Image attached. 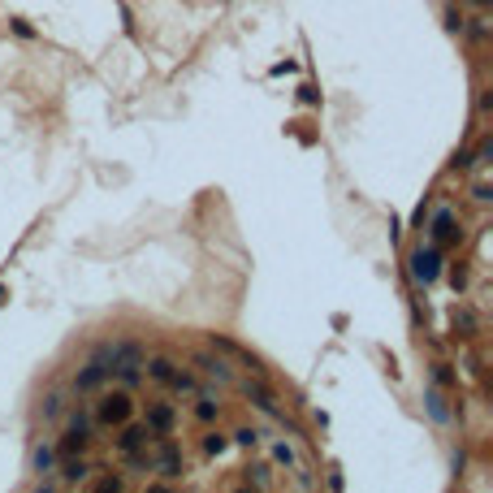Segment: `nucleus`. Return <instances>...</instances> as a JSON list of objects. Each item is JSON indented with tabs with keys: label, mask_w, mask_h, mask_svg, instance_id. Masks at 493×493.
Instances as JSON below:
<instances>
[{
	"label": "nucleus",
	"mask_w": 493,
	"mask_h": 493,
	"mask_svg": "<svg viewBox=\"0 0 493 493\" xmlns=\"http://www.w3.org/2000/svg\"><path fill=\"white\" fill-rule=\"evenodd\" d=\"M135 389H100V398L91 403V420H95V428H117V424H126V420H135Z\"/></svg>",
	"instance_id": "nucleus-1"
},
{
	"label": "nucleus",
	"mask_w": 493,
	"mask_h": 493,
	"mask_svg": "<svg viewBox=\"0 0 493 493\" xmlns=\"http://www.w3.org/2000/svg\"><path fill=\"white\" fill-rule=\"evenodd\" d=\"M424 229H428V238L446 251V247H459L463 243V225H459V212L450 203H441V208H428V217H424Z\"/></svg>",
	"instance_id": "nucleus-2"
},
{
	"label": "nucleus",
	"mask_w": 493,
	"mask_h": 493,
	"mask_svg": "<svg viewBox=\"0 0 493 493\" xmlns=\"http://www.w3.org/2000/svg\"><path fill=\"white\" fill-rule=\"evenodd\" d=\"M407 273H411V281L415 285H437V277H441V247L437 243H420V247H411V255H407Z\"/></svg>",
	"instance_id": "nucleus-3"
},
{
	"label": "nucleus",
	"mask_w": 493,
	"mask_h": 493,
	"mask_svg": "<svg viewBox=\"0 0 493 493\" xmlns=\"http://www.w3.org/2000/svg\"><path fill=\"white\" fill-rule=\"evenodd\" d=\"M151 454H156V476H165V480H182V472H187V459H182V446L169 437H156L151 441Z\"/></svg>",
	"instance_id": "nucleus-4"
},
{
	"label": "nucleus",
	"mask_w": 493,
	"mask_h": 493,
	"mask_svg": "<svg viewBox=\"0 0 493 493\" xmlns=\"http://www.w3.org/2000/svg\"><path fill=\"white\" fill-rule=\"evenodd\" d=\"M238 394L255 407V411H264V415H273V420H277V415H281V398L273 394V389L264 385V381H259V372H251V377H243L238 381Z\"/></svg>",
	"instance_id": "nucleus-5"
},
{
	"label": "nucleus",
	"mask_w": 493,
	"mask_h": 493,
	"mask_svg": "<svg viewBox=\"0 0 493 493\" xmlns=\"http://www.w3.org/2000/svg\"><path fill=\"white\" fill-rule=\"evenodd\" d=\"M113 381V372H109V363H100V359H87L83 368L74 372V394H100L104 385Z\"/></svg>",
	"instance_id": "nucleus-6"
},
{
	"label": "nucleus",
	"mask_w": 493,
	"mask_h": 493,
	"mask_svg": "<svg viewBox=\"0 0 493 493\" xmlns=\"http://www.w3.org/2000/svg\"><path fill=\"white\" fill-rule=\"evenodd\" d=\"M143 424L151 428V437H169L177 428V407L165 403V398H151L147 403V415H143Z\"/></svg>",
	"instance_id": "nucleus-7"
},
{
	"label": "nucleus",
	"mask_w": 493,
	"mask_h": 493,
	"mask_svg": "<svg viewBox=\"0 0 493 493\" xmlns=\"http://www.w3.org/2000/svg\"><path fill=\"white\" fill-rule=\"evenodd\" d=\"M151 428L147 424H135V420H126V424H117V437H113V450L117 454H135V450H143V446H151Z\"/></svg>",
	"instance_id": "nucleus-8"
},
{
	"label": "nucleus",
	"mask_w": 493,
	"mask_h": 493,
	"mask_svg": "<svg viewBox=\"0 0 493 493\" xmlns=\"http://www.w3.org/2000/svg\"><path fill=\"white\" fill-rule=\"evenodd\" d=\"M191 363H195L203 377H212V381H221V385H229V381H234L229 359H225V355H217L212 346H208V351H195V359H191Z\"/></svg>",
	"instance_id": "nucleus-9"
},
{
	"label": "nucleus",
	"mask_w": 493,
	"mask_h": 493,
	"mask_svg": "<svg viewBox=\"0 0 493 493\" xmlns=\"http://www.w3.org/2000/svg\"><path fill=\"white\" fill-rule=\"evenodd\" d=\"M424 411H428V420L433 424H454V407H450V398H446V389H437V385H424Z\"/></svg>",
	"instance_id": "nucleus-10"
},
{
	"label": "nucleus",
	"mask_w": 493,
	"mask_h": 493,
	"mask_svg": "<svg viewBox=\"0 0 493 493\" xmlns=\"http://www.w3.org/2000/svg\"><path fill=\"white\" fill-rule=\"evenodd\" d=\"M269 454H273V467H285V472H299V467H307L299 459V441L295 437H273L269 441Z\"/></svg>",
	"instance_id": "nucleus-11"
},
{
	"label": "nucleus",
	"mask_w": 493,
	"mask_h": 493,
	"mask_svg": "<svg viewBox=\"0 0 493 493\" xmlns=\"http://www.w3.org/2000/svg\"><path fill=\"white\" fill-rule=\"evenodd\" d=\"M173 372H177V363L169 359V355H143V381H156V385H169L173 381Z\"/></svg>",
	"instance_id": "nucleus-12"
},
{
	"label": "nucleus",
	"mask_w": 493,
	"mask_h": 493,
	"mask_svg": "<svg viewBox=\"0 0 493 493\" xmlns=\"http://www.w3.org/2000/svg\"><path fill=\"white\" fill-rule=\"evenodd\" d=\"M195 420H199L203 428L221 420V403H217V394H212V389H199V394H195Z\"/></svg>",
	"instance_id": "nucleus-13"
},
{
	"label": "nucleus",
	"mask_w": 493,
	"mask_h": 493,
	"mask_svg": "<svg viewBox=\"0 0 493 493\" xmlns=\"http://www.w3.org/2000/svg\"><path fill=\"white\" fill-rule=\"evenodd\" d=\"M31 472H35L39 480L57 472V446H48V441H39V446L31 450Z\"/></svg>",
	"instance_id": "nucleus-14"
},
{
	"label": "nucleus",
	"mask_w": 493,
	"mask_h": 493,
	"mask_svg": "<svg viewBox=\"0 0 493 493\" xmlns=\"http://www.w3.org/2000/svg\"><path fill=\"white\" fill-rule=\"evenodd\" d=\"M57 463H61V485H83L87 472H91V463H87L83 454H65V459H57Z\"/></svg>",
	"instance_id": "nucleus-15"
},
{
	"label": "nucleus",
	"mask_w": 493,
	"mask_h": 493,
	"mask_svg": "<svg viewBox=\"0 0 493 493\" xmlns=\"http://www.w3.org/2000/svg\"><path fill=\"white\" fill-rule=\"evenodd\" d=\"M87 446H91V437H87V433L65 428V433L57 437V459H65V454H87Z\"/></svg>",
	"instance_id": "nucleus-16"
},
{
	"label": "nucleus",
	"mask_w": 493,
	"mask_h": 493,
	"mask_svg": "<svg viewBox=\"0 0 493 493\" xmlns=\"http://www.w3.org/2000/svg\"><path fill=\"white\" fill-rule=\"evenodd\" d=\"M243 485L247 489H273V463H247L243 467Z\"/></svg>",
	"instance_id": "nucleus-17"
},
{
	"label": "nucleus",
	"mask_w": 493,
	"mask_h": 493,
	"mask_svg": "<svg viewBox=\"0 0 493 493\" xmlns=\"http://www.w3.org/2000/svg\"><path fill=\"white\" fill-rule=\"evenodd\" d=\"M450 325H454L459 337H476V333H480V320H476L472 307H454V311H450Z\"/></svg>",
	"instance_id": "nucleus-18"
},
{
	"label": "nucleus",
	"mask_w": 493,
	"mask_h": 493,
	"mask_svg": "<svg viewBox=\"0 0 493 493\" xmlns=\"http://www.w3.org/2000/svg\"><path fill=\"white\" fill-rule=\"evenodd\" d=\"M234 446V441H229V433H217L212 424H208V433H203V454H212V459H221L225 450Z\"/></svg>",
	"instance_id": "nucleus-19"
},
{
	"label": "nucleus",
	"mask_w": 493,
	"mask_h": 493,
	"mask_svg": "<svg viewBox=\"0 0 493 493\" xmlns=\"http://www.w3.org/2000/svg\"><path fill=\"white\" fill-rule=\"evenodd\" d=\"M169 389H173V394H182V398H195V394H199V381H195V372L177 368L173 381H169Z\"/></svg>",
	"instance_id": "nucleus-20"
},
{
	"label": "nucleus",
	"mask_w": 493,
	"mask_h": 493,
	"mask_svg": "<svg viewBox=\"0 0 493 493\" xmlns=\"http://www.w3.org/2000/svg\"><path fill=\"white\" fill-rule=\"evenodd\" d=\"M229 441H234V446H243V450H255L259 441H264V433H259L255 424H243V428H234V433H229Z\"/></svg>",
	"instance_id": "nucleus-21"
},
{
	"label": "nucleus",
	"mask_w": 493,
	"mask_h": 493,
	"mask_svg": "<svg viewBox=\"0 0 493 493\" xmlns=\"http://www.w3.org/2000/svg\"><path fill=\"white\" fill-rule=\"evenodd\" d=\"M459 35H467V39L485 43V39H489V18H485V13H476V18H463V31H459Z\"/></svg>",
	"instance_id": "nucleus-22"
},
{
	"label": "nucleus",
	"mask_w": 493,
	"mask_h": 493,
	"mask_svg": "<svg viewBox=\"0 0 493 493\" xmlns=\"http://www.w3.org/2000/svg\"><path fill=\"white\" fill-rule=\"evenodd\" d=\"M428 385H437V389H454L459 381H454V372H450V363H428Z\"/></svg>",
	"instance_id": "nucleus-23"
},
{
	"label": "nucleus",
	"mask_w": 493,
	"mask_h": 493,
	"mask_svg": "<svg viewBox=\"0 0 493 493\" xmlns=\"http://www.w3.org/2000/svg\"><path fill=\"white\" fill-rule=\"evenodd\" d=\"M65 428H78V433H87V437H91V433H95L91 411H83V407H78V411H69V415H65ZM91 441H95V437H91Z\"/></svg>",
	"instance_id": "nucleus-24"
},
{
	"label": "nucleus",
	"mask_w": 493,
	"mask_h": 493,
	"mask_svg": "<svg viewBox=\"0 0 493 493\" xmlns=\"http://www.w3.org/2000/svg\"><path fill=\"white\" fill-rule=\"evenodd\" d=\"M65 415V394H48L43 398V420H61Z\"/></svg>",
	"instance_id": "nucleus-25"
},
{
	"label": "nucleus",
	"mask_w": 493,
	"mask_h": 493,
	"mask_svg": "<svg viewBox=\"0 0 493 493\" xmlns=\"http://www.w3.org/2000/svg\"><path fill=\"white\" fill-rule=\"evenodd\" d=\"M441 26H446V35H459L463 31V13L454 5H446V9H441Z\"/></svg>",
	"instance_id": "nucleus-26"
},
{
	"label": "nucleus",
	"mask_w": 493,
	"mask_h": 493,
	"mask_svg": "<svg viewBox=\"0 0 493 493\" xmlns=\"http://www.w3.org/2000/svg\"><path fill=\"white\" fill-rule=\"evenodd\" d=\"M9 31H13L18 39H39V31H35V26L26 22V18H9Z\"/></svg>",
	"instance_id": "nucleus-27"
},
{
	"label": "nucleus",
	"mask_w": 493,
	"mask_h": 493,
	"mask_svg": "<svg viewBox=\"0 0 493 493\" xmlns=\"http://www.w3.org/2000/svg\"><path fill=\"white\" fill-rule=\"evenodd\" d=\"M472 161H476V165H489V161H493V135H485V139L476 143V151H472Z\"/></svg>",
	"instance_id": "nucleus-28"
},
{
	"label": "nucleus",
	"mask_w": 493,
	"mask_h": 493,
	"mask_svg": "<svg viewBox=\"0 0 493 493\" xmlns=\"http://www.w3.org/2000/svg\"><path fill=\"white\" fill-rule=\"evenodd\" d=\"M428 208H433V195H424L420 203H415V212H411V229H424V217H428Z\"/></svg>",
	"instance_id": "nucleus-29"
},
{
	"label": "nucleus",
	"mask_w": 493,
	"mask_h": 493,
	"mask_svg": "<svg viewBox=\"0 0 493 493\" xmlns=\"http://www.w3.org/2000/svg\"><path fill=\"white\" fill-rule=\"evenodd\" d=\"M450 169H454V173H467V169H476V161H472V151H454V161H450Z\"/></svg>",
	"instance_id": "nucleus-30"
},
{
	"label": "nucleus",
	"mask_w": 493,
	"mask_h": 493,
	"mask_svg": "<svg viewBox=\"0 0 493 493\" xmlns=\"http://www.w3.org/2000/svg\"><path fill=\"white\" fill-rule=\"evenodd\" d=\"M95 489H100V493H117V489H126V480H121V476H100Z\"/></svg>",
	"instance_id": "nucleus-31"
},
{
	"label": "nucleus",
	"mask_w": 493,
	"mask_h": 493,
	"mask_svg": "<svg viewBox=\"0 0 493 493\" xmlns=\"http://www.w3.org/2000/svg\"><path fill=\"white\" fill-rule=\"evenodd\" d=\"M472 199H476V203H489V199H493V187H489V182H476V187H472Z\"/></svg>",
	"instance_id": "nucleus-32"
},
{
	"label": "nucleus",
	"mask_w": 493,
	"mask_h": 493,
	"mask_svg": "<svg viewBox=\"0 0 493 493\" xmlns=\"http://www.w3.org/2000/svg\"><path fill=\"white\" fill-rule=\"evenodd\" d=\"M117 13H121V26H126V35H135V13H130L121 0H117Z\"/></svg>",
	"instance_id": "nucleus-33"
},
{
	"label": "nucleus",
	"mask_w": 493,
	"mask_h": 493,
	"mask_svg": "<svg viewBox=\"0 0 493 493\" xmlns=\"http://www.w3.org/2000/svg\"><path fill=\"white\" fill-rule=\"evenodd\" d=\"M450 285H454V290H463V285H467V269L454 264V269H450Z\"/></svg>",
	"instance_id": "nucleus-34"
},
{
	"label": "nucleus",
	"mask_w": 493,
	"mask_h": 493,
	"mask_svg": "<svg viewBox=\"0 0 493 493\" xmlns=\"http://www.w3.org/2000/svg\"><path fill=\"white\" fill-rule=\"evenodd\" d=\"M299 100H303V104H320V91H316V87H299Z\"/></svg>",
	"instance_id": "nucleus-35"
},
{
	"label": "nucleus",
	"mask_w": 493,
	"mask_h": 493,
	"mask_svg": "<svg viewBox=\"0 0 493 493\" xmlns=\"http://www.w3.org/2000/svg\"><path fill=\"white\" fill-rule=\"evenodd\" d=\"M480 113H493V91H480V104H476Z\"/></svg>",
	"instance_id": "nucleus-36"
},
{
	"label": "nucleus",
	"mask_w": 493,
	"mask_h": 493,
	"mask_svg": "<svg viewBox=\"0 0 493 493\" xmlns=\"http://www.w3.org/2000/svg\"><path fill=\"white\" fill-rule=\"evenodd\" d=\"M5 299H9V285H5V281H0V303H5Z\"/></svg>",
	"instance_id": "nucleus-37"
},
{
	"label": "nucleus",
	"mask_w": 493,
	"mask_h": 493,
	"mask_svg": "<svg viewBox=\"0 0 493 493\" xmlns=\"http://www.w3.org/2000/svg\"><path fill=\"white\" fill-rule=\"evenodd\" d=\"M472 5H480V9H485V5H489V0H472Z\"/></svg>",
	"instance_id": "nucleus-38"
}]
</instances>
